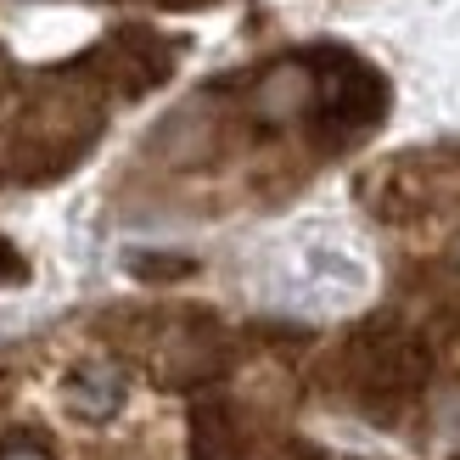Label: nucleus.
Instances as JSON below:
<instances>
[{"mask_svg": "<svg viewBox=\"0 0 460 460\" xmlns=\"http://www.w3.org/2000/svg\"><path fill=\"white\" fill-rule=\"evenodd\" d=\"M191 460H314V455L309 444H297L292 432L270 427L242 404L202 399L191 410Z\"/></svg>", "mask_w": 460, "mask_h": 460, "instance_id": "nucleus-5", "label": "nucleus"}, {"mask_svg": "<svg viewBox=\"0 0 460 460\" xmlns=\"http://www.w3.org/2000/svg\"><path fill=\"white\" fill-rule=\"evenodd\" d=\"M0 460H51V449L34 438H12V444H0Z\"/></svg>", "mask_w": 460, "mask_h": 460, "instance_id": "nucleus-7", "label": "nucleus"}, {"mask_svg": "<svg viewBox=\"0 0 460 460\" xmlns=\"http://www.w3.org/2000/svg\"><path fill=\"white\" fill-rule=\"evenodd\" d=\"M314 112H309V141L320 152H342L359 135H371L387 119V79L365 57L342 45H314Z\"/></svg>", "mask_w": 460, "mask_h": 460, "instance_id": "nucleus-4", "label": "nucleus"}, {"mask_svg": "<svg viewBox=\"0 0 460 460\" xmlns=\"http://www.w3.org/2000/svg\"><path fill=\"white\" fill-rule=\"evenodd\" d=\"M337 382L359 410L371 416H394L399 404H410L427 382V349L421 337H410L404 326H359L337 354Z\"/></svg>", "mask_w": 460, "mask_h": 460, "instance_id": "nucleus-3", "label": "nucleus"}, {"mask_svg": "<svg viewBox=\"0 0 460 460\" xmlns=\"http://www.w3.org/2000/svg\"><path fill=\"white\" fill-rule=\"evenodd\" d=\"M124 404V376L107 371V365H79L74 376H67V410L84 421H107L112 410Z\"/></svg>", "mask_w": 460, "mask_h": 460, "instance_id": "nucleus-6", "label": "nucleus"}, {"mask_svg": "<svg viewBox=\"0 0 460 460\" xmlns=\"http://www.w3.org/2000/svg\"><path fill=\"white\" fill-rule=\"evenodd\" d=\"M22 270H29V264H22V252L12 242H0V281H22Z\"/></svg>", "mask_w": 460, "mask_h": 460, "instance_id": "nucleus-8", "label": "nucleus"}, {"mask_svg": "<svg viewBox=\"0 0 460 460\" xmlns=\"http://www.w3.org/2000/svg\"><path fill=\"white\" fill-rule=\"evenodd\" d=\"M124 326H135L124 332V349L164 387H202L230 371V337L202 309H146L129 314Z\"/></svg>", "mask_w": 460, "mask_h": 460, "instance_id": "nucleus-2", "label": "nucleus"}, {"mask_svg": "<svg viewBox=\"0 0 460 460\" xmlns=\"http://www.w3.org/2000/svg\"><path fill=\"white\" fill-rule=\"evenodd\" d=\"M107 129V90L84 62L29 79L6 119V157L17 180H57L96 146Z\"/></svg>", "mask_w": 460, "mask_h": 460, "instance_id": "nucleus-1", "label": "nucleus"}]
</instances>
